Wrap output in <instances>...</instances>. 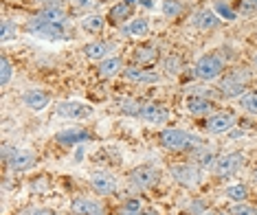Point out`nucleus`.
I'll return each mask as SVG.
<instances>
[{"instance_id": "f257e3e1", "label": "nucleus", "mask_w": 257, "mask_h": 215, "mask_svg": "<svg viewBox=\"0 0 257 215\" xmlns=\"http://www.w3.org/2000/svg\"><path fill=\"white\" fill-rule=\"evenodd\" d=\"M161 145L165 149H172V152H185V149H194L196 145H200V138L185 130L167 127L161 132Z\"/></svg>"}, {"instance_id": "f03ea898", "label": "nucleus", "mask_w": 257, "mask_h": 215, "mask_svg": "<svg viewBox=\"0 0 257 215\" xmlns=\"http://www.w3.org/2000/svg\"><path fill=\"white\" fill-rule=\"evenodd\" d=\"M196 75L200 79L204 81H213V79H218L222 71H224V62L220 60L218 55H202L200 60L196 62Z\"/></svg>"}, {"instance_id": "7ed1b4c3", "label": "nucleus", "mask_w": 257, "mask_h": 215, "mask_svg": "<svg viewBox=\"0 0 257 215\" xmlns=\"http://www.w3.org/2000/svg\"><path fill=\"white\" fill-rule=\"evenodd\" d=\"M3 158L9 165L11 171H27V169H31V167L36 165V154L29 152V149H14V152L9 154V149L5 147Z\"/></svg>"}, {"instance_id": "20e7f679", "label": "nucleus", "mask_w": 257, "mask_h": 215, "mask_svg": "<svg viewBox=\"0 0 257 215\" xmlns=\"http://www.w3.org/2000/svg\"><path fill=\"white\" fill-rule=\"evenodd\" d=\"M127 180H130V184L137 189H150L159 182V171L152 165H139L127 173Z\"/></svg>"}, {"instance_id": "39448f33", "label": "nucleus", "mask_w": 257, "mask_h": 215, "mask_svg": "<svg viewBox=\"0 0 257 215\" xmlns=\"http://www.w3.org/2000/svg\"><path fill=\"white\" fill-rule=\"evenodd\" d=\"M250 79V75L246 71H233L224 77L222 81L220 90L224 92L226 97H237V95H244V90H246V81Z\"/></svg>"}, {"instance_id": "423d86ee", "label": "nucleus", "mask_w": 257, "mask_h": 215, "mask_svg": "<svg viewBox=\"0 0 257 215\" xmlns=\"http://www.w3.org/2000/svg\"><path fill=\"white\" fill-rule=\"evenodd\" d=\"M172 178L183 187H196L200 182V169L191 162H180V165L172 167Z\"/></svg>"}, {"instance_id": "0eeeda50", "label": "nucleus", "mask_w": 257, "mask_h": 215, "mask_svg": "<svg viewBox=\"0 0 257 215\" xmlns=\"http://www.w3.org/2000/svg\"><path fill=\"white\" fill-rule=\"evenodd\" d=\"M244 165V154L242 152H231V154H224L215 160V173L218 176H233L239 167Z\"/></svg>"}, {"instance_id": "6e6552de", "label": "nucleus", "mask_w": 257, "mask_h": 215, "mask_svg": "<svg viewBox=\"0 0 257 215\" xmlns=\"http://www.w3.org/2000/svg\"><path fill=\"white\" fill-rule=\"evenodd\" d=\"M55 110L64 119H86L92 114V108L81 101H60Z\"/></svg>"}, {"instance_id": "1a4fd4ad", "label": "nucleus", "mask_w": 257, "mask_h": 215, "mask_svg": "<svg viewBox=\"0 0 257 215\" xmlns=\"http://www.w3.org/2000/svg\"><path fill=\"white\" fill-rule=\"evenodd\" d=\"M233 125H235V117H233L231 112H220V114H213V117L207 119L204 130H207L209 134H224Z\"/></svg>"}, {"instance_id": "9d476101", "label": "nucleus", "mask_w": 257, "mask_h": 215, "mask_svg": "<svg viewBox=\"0 0 257 215\" xmlns=\"http://www.w3.org/2000/svg\"><path fill=\"white\" fill-rule=\"evenodd\" d=\"M143 121H148V123H154V125H165L167 119H169V112L167 108L159 106V103H148V106L141 108V114H139Z\"/></svg>"}, {"instance_id": "9b49d317", "label": "nucleus", "mask_w": 257, "mask_h": 215, "mask_svg": "<svg viewBox=\"0 0 257 215\" xmlns=\"http://www.w3.org/2000/svg\"><path fill=\"white\" fill-rule=\"evenodd\" d=\"M90 184H92V189H95L99 195H110V193H114L116 191V180L110 176V173H103V171L92 173Z\"/></svg>"}, {"instance_id": "f8f14e48", "label": "nucleus", "mask_w": 257, "mask_h": 215, "mask_svg": "<svg viewBox=\"0 0 257 215\" xmlns=\"http://www.w3.org/2000/svg\"><path fill=\"white\" fill-rule=\"evenodd\" d=\"M73 213L77 215H106L103 204L97 200H88V197H75L73 200Z\"/></svg>"}, {"instance_id": "ddd939ff", "label": "nucleus", "mask_w": 257, "mask_h": 215, "mask_svg": "<svg viewBox=\"0 0 257 215\" xmlns=\"http://www.w3.org/2000/svg\"><path fill=\"white\" fill-rule=\"evenodd\" d=\"M90 138V134L81 127H68V130H62L55 134V141L60 145H77V143H86Z\"/></svg>"}, {"instance_id": "4468645a", "label": "nucleus", "mask_w": 257, "mask_h": 215, "mask_svg": "<svg viewBox=\"0 0 257 215\" xmlns=\"http://www.w3.org/2000/svg\"><path fill=\"white\" fill-rule=\"evenodd\" d=\"M49 95H46L44 90H38V88H31V90H25V95H22V103H25L27 108L36 110V112H40V110H44L46 106H49Z\"/></svg>"}, {"instance_id": "2eb2a0df", "label": "nucleus", "mask_w": 257, "mask_h": 215, "mask_svg": "<svg viewBox=\"0 0 257 215\" xmlns=\"http://www.w3.org/2000/svg\"><path fill=\"white\" fill-rule=\"evenodd\" d=\"M137 3H139V0H121L119 5H114V7L110 9L108 20L112 22V25H121V22H125L132 16L134 5H137Z\"/></svg>"}, {"instance_id": "dca6fc26", "label": "nucleus", "mask_w": 257, "mask_h": 215, "mask_svg": "<svg viewBox=\"0 0 257 215\" xmlns=\"http://www.w3.org/2000/svg\"><path fill=\"white\" fill-rule=\"evenodd\" d=\"M114 51L112 42H106V40H97V42H90L84 46V55L90 57V60H106V55H110Z\"/></svg>"}, {"instance_id": "f3484780", "label": "nucleus", "mask_w": 257, "mask_h": 215, "mask_svg": "<svg viewBox=\"0 0 257 215\" xmlns=\"http://www.w3.org/2000/svg\"><path fill=\"white\" fill-rule=\"evenodd\" d=\"M185 108H187V112L189 114H209L213 110V103L209 101L207 97H200V95H194V97H189L185 101Z\"/></svg>"}, {"instance_id": "a211bd4d", "label": "nucleus", "mask_w": 257, "mask_h": 215, "mask_svg": "<svg viewBox=\"0 0 257 215\" xmlns=\"http://www.w3.org/2000/svg\"><path fill=\"white\" fill-rule=\"evenodd\" d=\"M218 25H220V18L211 9H200L194 16V27H198L200 31H209V29H215Z\"/></svg>"}, {"instance_id": "6ab92c4d", "label": "nucleus", "mask_w": 257, "mask_h": 215, "mask_svg": "<svg viewBox=\"0 0 257 215\" xmlns=\"http://www.w3.org/2000/svg\"><path fill=\"white\" fill-rule=\"evenodd\" d=\"M156 57H159V49L156 46H152V44H141V46H137L134 49V55H132V60L134 64H152V62H156Z\"/></svg>"}, {"instance_id": "aec40b11", "label": "nucleus", "mask_w": 257, "mask_h": 215, "mask_svg": "<svg viewBox=\"0 0 257 215\" xmlns=\"http://www.w3.org/2000/svg\"><path fill=\"white\" fill-rule=\"evenodd\" d=\"M123 77L127 81H137V84H156L159 81V75L156 73H148V71H141V68H125L123 71Z\"/></svg>"}, {"instance_id": "412c9836", "label": "nucleus", "mask_w": 257, "mask_h": 215, "mask_svg": "<svg viewBox=\"0 0 257 215\" xmlns=\"http://www.w3.org/2000/svg\"><path fill=\"white\" fill-rule=\"evenodd\" d=\"M121 71H123V62H121V57H106V60H101V64H99V68H97V73L106 79L119 75Z\"/></svg>"}, {"instance_id": "4be33fe9", "label": "nucleus", "mask_w": 257, "mask_h": 215, "mask_svg": "<svg viewBox=\"0 0 257 215\" xmlns=\"http://www.w3.org/2000/svg\"><path fill=\"white\" fill-rule=\"evenodd\" d=\"M38 36L44 40H66V29H64V22H49L40 29Z\"/></svg>"}, {"instance_id": "5701e85b", "label": "nucleus", "mask_w": 257, "mask_h": 215, "mask_svg": "<svg viewBox=\"0 0 257 215\" xmlns=\"http://www.w3.org/2000/svg\"><path fill=\"white\" fill-rule=\"evenodd\" d=\"M40 18L46 20V22H64V18H66V11H64L62 5H51V7H46L40 11Z\"/></svg>"}, {"instance_id": "b1692460", "label": "nucleus", "mask_w": 257, "mask_h": 215, "mask_svg": "<svg viewBox=\"0 0 257 215\" xmlns=\"http://www.w3.org/2000/svg\"><path fill=\"white\" fill-rule=\"evenodd\" d=\"M106 25V20L101 18V16H84V20H81V29H84L86 33H99Z\"/></svg>"}, {"instance_id": "393cba45", "label": "nucleus", "mask_w": 257, "mask_h": 215, "mask_svg": "<svg viewBox=\"0 0 257 215\" xmlns=\"http://www.w3.org/2000/svg\"><path fill=\"white\" fill-rule=\"evenodd\" d=\"M125 33H130V36H134V38H145V36L150 33V22L145 20V18L132 20V22H130V27L125 29Z\"/></svg>"}, {"instance_id": "a878e982", "label": "nucleus", "mask_w": 257, "mask_h": 215, "mask_svg": "<svg viewBox=\"0 0 257 215\" xmlns=\"http://www.w3.org/2000/svg\"><path fill=\"white\" fill-rule=\"evenodd\" d=\"M16 36H18V27H16L11 20L5 18L3 25H0V40H3V42H9V40H14Z\"/></svg>"}, {"instance_id": "bb28decb", "label": "nucleus", "mask_w": 257, "mask_h": 215, "mask_svg": "<svg viewBox=\"0 0 257 215\" xmlns=\"http://www.w3.org/2000/svg\"><path fill=\"white\" fill-rule=\"evenodd\" d=\"M163 14L167 18H176L183 14V3L180 0H163Z\"/></svg>"}, {"instance_id": "cd10ccee", "label": "nucleus", "mask_w": 257, "mask_h": 215, "mask_svg": "<svg viewBox=\"0 0 257 215\" xmlns=\"http://www.w3.org/2000/svg\"><path fill=\"white\" fill-rule=\"evenodd\" d=\"M116 215H143V206L139 200H127L123 206L116 208Z\"/></svg>"}, {"instance_id": "c85d7f7f", "label": "nucleus", "mask_w": 257, "mask_h": 215, "mask_svg": "<svg viewBox=\"0 0 257 215\" xmlns=\"http://www.w3.org/2000/svg\"><path fill=\"white\" fill-rule=\"evenodd\" d=\"M239 106L250 114H257V92H246V95H242L239 97Z\"/></svg>"}, {"instance_id": "c756f323", "label": "nucleus", "mask_w": 257, "mask_h": 215, "mask_svg": "<svg viewBox=\"0 0 257 215\" xmlns=\"http://www.w3.org/2000/svg\"><path fill=\"white\" fill-rule=\"evenodd\" d=\"M248 195V191L244 184H233V187H226V197L229 200H235V202H244Z\"/></svg>"}, {"instance_id": "7c9ffc66", "label": "nucleus", "mask_w": 257, "mask_h": 215, "mask_svg": "<svg viewBox=\"0 0 257 215\" xmlns=\"http://www.w3.org/2000/svg\"><path fill=\"white\" fill-rule=\"evenodd\" d=\"M11 77H14V64L9 62V57H3V75H0V84L7 86Z\"/></svg>"}, {"instance_id": "2f4dec72", "label": "nucleus", "mask_w": 257, "mask_h": 215, "mask_svg": "<svg viewBox=\"0 0 257 215\" xmlns=\"http://www.w3.org/2000/svg\"><path fill=\"white\" fill-rule=\"evenodd\" d=\"M141 108L143 106H139L137 101H119V110L121 112H125V114H134V117H139V114H141Z\"/></svg>"}, {"instance_id": "473e14b6", "label": "nucleus", "mask_w": 257, "mask_h": 215, "mask_svg": "<svg viewBox=\"0 0 257 215\" xmlns=\"http://www.w3.org/2000/svg\"><path fill=\"white\" fill-rule=\"evenodd\" d=\"M194 158L200 162L202 167L215 165V160H218V158H215V154H213V152H207V149H204V152H196V154H194Z\"/></svg>"}, {"instance_id": "72a5a7b5", "label": "nucleus", "mask_w": 257, "mask_h": 215, "mask_svg": "<svg viewBox=\"0 0 257 215\" xmlns=\"http://www.w3.org/2000/svg\"><path fill=\"white\" fill-rule=\"evenodd\" d=\"M231 215H257V208L250 204H244V202H237V204L231 208Z\"/></svg>"}, {"instance_id": "f704fd0d", "label": "nucleus", "mask_w": 257, "mask_h": 215, "mask_svg": "<svg viewBox=\"0 0 257 215\" xmlns=\"http://www.w3.org/2000/svg\"><path fill=\"white\" fill-rule=\"evenodd\" d=\"M20 215H57L53 208H29V211H22Z\"/></svg>"}, {"instance_id": "c9c22d12", "label": "nucleus", "mask_w": 257, "mask_h": 215, "mask_svg": "<svg viewBox=\"0 0 257 215\" xmlns=\"http://www.w3.org/2000/svg\"><path fill=\"white\" fill-rule=\"evenodd\" d=\"M255 11H257V0H244L242 3V14L250 16V14H255Z\"/></svg>"}, {"instance_id": "e433bc0d", "label": "nucleus", "mask_w": 257, "mask_h": 215, "mask_svg": "<svg viewBox=\"0 0 257 215\" xmlns=\"http://www.w3.org/2000/svg\"><path fill=\"white\" fill-rule=\"evenodd\" d=\"M73 3H75V9H77V11H88V9H92V7H95V0H73Z\"/></svg>"}, {"instance_id": "4c0bfd02", "label": "nucleus", "mask_w": 257, "mask_h": 215, "mask_svg": "<svg viewBox=\"0 0 257 215\" xmlns=\"http://www.w3.org/2000/svg\"><path fill=\"white\" fill-rule=\"evenodd\" d=\"M215 9H218L220 14L224 16V18H229V20H235V11H231L229 7H224V5H222V3H215Z\"/></svg>"}, {"instance_id": "58836bf2", "label": "nucleus", "mask_w": 257, "mask_h": 215, "mask_svg": "<svg viewBox=\"0 0 257 215\" xmlns=\"http://www.w3.org/2000/svg\"><path fill=\"white\" fill-rule=\"evenodd\" d=\"M165 68H167V71H172V68H174V71H178V68H180V60H178V57H169V60L165 62Z\"/></svg>"}, {"instance_id": "ea45409f", "label": "nucleus", "mask_w": 257, "mask_h": 215, "mask_svg": "<svg viewBox=\"0 0 257 215\" xmlns=\"http://www.w3.org/2000/svg\"><path fill=\"white\" fill-rule=\"evenodd\" d=\"M204 215H226L224 211H218V208H211V211H204Z\"/></svg>"}, {"instance_id": "a19ab883", "label": "nucleus", "mask_w": 257, "mask_h": 215, "mask_svg": "<svg viewBox=\"0 0 257 215\" xmlns=\"http://www.w3.org/2000/svg\"><path fill=\"white\" fill-rule=\"evenodd\" d=\"M143 215H159V211H154V208H148V211H143Z\"/></svg>"}, {"instance_id": "79ce46f5", "label": "nucleus", "mask_w": 257, "mask_h": 215, "mask_svg": "<svg viewBox=\"0 0 257 215\" xmlns=\"http://www.w3.org/2000/svg\"><path fill=\"white\" fill-rule=\"evenodd\" d=\"M139 3H141L143 7H152V0H139Z\"/></svg>"}, {"instance_id": "37998d69", "label": "nucleus", "mask_w": 257, "mask_h": 215, "mask_svg": "<svg viewBox=\"0 0 257 215\" xmlns=\"http://www.w3.org/2000/svg\"><path fill=\"white\" fill-rule=\"evenodd\" d=\"M255 64H257V55H255Z\"/></svg>"}]
</instances>
